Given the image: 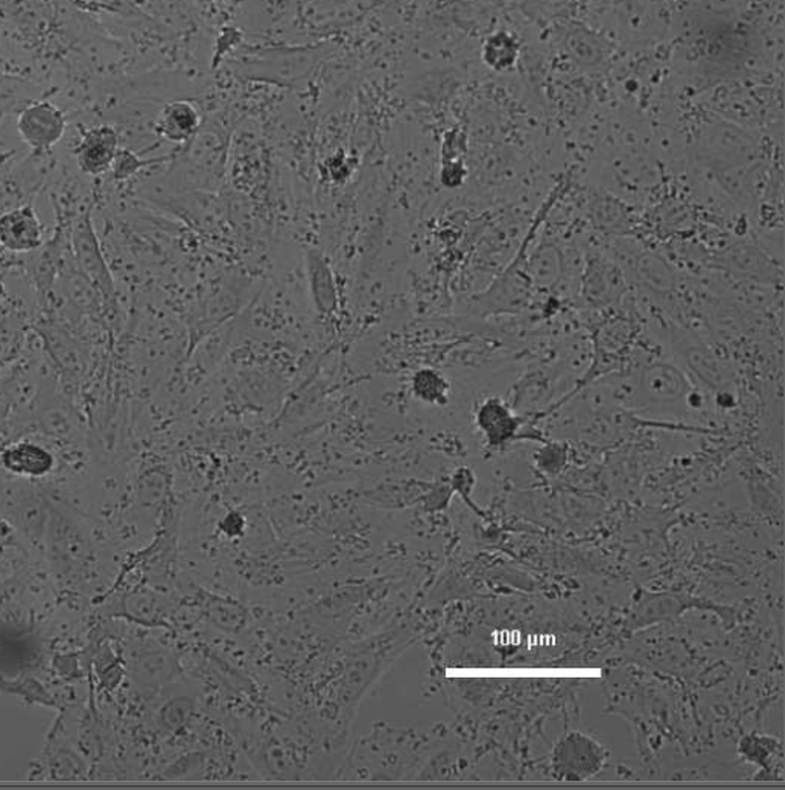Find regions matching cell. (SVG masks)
Masks as SVG:
<instances>
[{
  "label": "cell",
  "instance_id": "6da1fadb",
  "mask_svg": "<svg viewBox=\"0 0 785 790\" xmlns=\"http://www.w3.org/2000/svg\"><path fill=\"white\" fill-rule=\"evenodd\" d=\"M16 129L30 149L46 152L53 149L66 134L67 119L53 102H31L19 113Z\"/></svg>",
  "mask_w": 785,
  "mask_h": 790
},
{
  "label": "cell",
  "instance_id": "7a4b0ae2",
  "mask_svg": "<svg viewBox=\"0 0 785 790\" xmlns=\"http://www.w3.org/2000/svg\"><path fill=\"white\" fill-rule=\"evenodd\" d=\"M606 750L584 736L566 738L554 750V769L570 780H585L604 768Z\"/></svg>",
  "mask_w": 785,
  "mask_h": 790
},
{
  "label": "cell",
  "instance_id": "3957f363",
  "mask_svg": "<svg viewBox=\"0 0 785 790\" xmlns=\"http://www.w3.org/2000/svg\"><path fill=\"white\" fill-rule=\"evenodd\" d=\"M119 152V134L114 127L101 124L90 127L82 133L74 149L78 167L82 172L98 177L109 172Z\"/></svg>",
  "mask_w": 785,
  "mask_h": 790
},
{
  "label": "cell",
  "instance_id": "277c9868",
  "mask_svg": "<svg viewBox=\"0 0 785 790\" xmlns=\"http://www.w3.org/2000/svg\"><path fill=\"white\" fill-rule=\"evenodd\" d=\"M690 394L685 377L676 368L665 363H656L645 369L641 382L634 391L637 404L676 403Z\"/></svg>",
  "mask_w": 785,
  "mask_h": 790
},
{
  "label": "cell",
  "instance_id": "5b68a950",
  "mask_svg": "<svg viewBox=\"0 0 785 790\" xmlns=\"http://www.w3.org/2000/svg\"><path fill=\"white\" fill-rule=\"evenodd\" d=\"M41 218L33 206L8 210L0 217V244L14 253L33 252L42 244Z\"/></svg>",
  "mask_w": 785,
  "mask_h": 790
},
{
  "label": "cell",
  "instance_id": "8992f818",
  "mask_svg": "<svg viewBox=\"0 0 785 790\" xmlns=\"http://www.w3.org/2000/svg\"><path fill=\"white\" fill-rule=\"evenodd\" d=\"M306 268L313 308L320 316H332L339 311V291L328 258L319 250H309Z\"/></svg>",
  "mask_w": 785,
  "mask_h": 790
},
{
  "label": "cell",
  "instance_id": "52a82bcc",
  "mask_svg": "<svg viewBox=\"0 0 785 790\" xmlns=\"http://www.w3.org/2000/svg\"><path fill=\"white\" fill-rule=\"evenodd\" d=\"M479 430L485 434L487 442L493 447L506 443L517 434L521 420L503 400L491 397L482 402L475 414Z\"/></svg>",
  "mask_w": 785,
  "mask_h": 790
},
{
  "label": "cell",
  "instance_id": "ba28073f",
  "mask_svg": "<svg viewBox=\"0 0 785 790\" xmlns=\"http://www.w3.org/2000/svg\"><path fill=\"white\" fill-rule=\"evenodd\" d=\"M200 126L201 117L197 107L182 99L168 102L157 119V132L174 144H182L195 137Z\"/></svg>",
  "mask_w": 785,
  "mask_h": 790
},
{
  "label": "cell",
  "instance_id": "9c48e42d",
  "mask_svg": "<svg viewBox=\"0 0 785 790\" xmlns=\"http://www.w3.org/2000/svg\"><path fill=\"white\" fill-rule=\"evenodd\" d=\"M3 468L18 476L42 478L54 467L53 454L41 444L19 442L6 448L0 454Z\"/></svg>",
  "mask_w": 785,
  "mask_h": 790
},
{
  "label": "cell",
  "instance_id": "30bf717a",
  "mask_svg": "<svg viewBox=\"0 0 785 790\" xmlns=\"http://www.w3.org/2000/svg\"><path fill=\"white\" fill-rule=\"evenodd\" d=\"M412 397L430 407H445L450 402L451 383L434 368H422L411 379Z\"/></svg>",
  "mask_w": 785,
  "mask_h": 790
},
{
  "label": "cell",
  "instance_id": "8fae6325",
  "mask_svg": "<svg viewBox=\"0 0 785 790\" xmlns=\"http://www.w3.org/2000/svg\"><path fill=\"white\" fill-rule=\"evenodd\" d=\"M482 59L495 71L513 69L519 59V42L514 36L499 31L483 43Z\"/></svg>",
  "mask_w": 785,
  "mask_h": 790
},
{
  "label": "cell",
  "instance_id": "7c38bea8",
  "mask_svg": "<svg viewBox=\"0 0 785 790\" xmlns=\"http://www.w3.org/2000/svg\"><path fill=\"white\" fill-rule=\"evenodd\" d=\"M558 272H561V260L554 249H543L531 260L530 276L541 286L553 284L557 280Z\"/></svg>",
  "mask_w": 785,
  "mask_h": 790
},
{
  "label": "cell",
  "instance_id": "4fadbf2b",
  "mask_svg": "<svg viewBox=\"0 0 785 790\" xmlns=\"http://www.w3.org/2000/svg\"><path fill=\"white\" fill-rule=\"evenodd\" d=\"M466 177L467 170L462 160L443 161L442 169H440V182L446 189L460 188L465 182Z\"/></svg>",
  "mask_w": 785,
  "mask_h": 790
},
{
  "label": "cell",
  "instance_id": "5bb4252c",
  "mask_svg": "<svg viewBox=\"0 0 785 790\" xmlns=\"http://www.w3.org/2000/svg\"><path fill=\"white\" fill-rule=\"evenodd\" d=\"M150 162L154 161L144 162L141 161L137 154L129 152V150H119L117 160H114V164L112 167L114 170V177L119 178V180H124V178L138 172L141 167L150 164Z\"/></svg>",
  "mask_w": 785,
  "mask_h": 790
},
{
  "label": "cell",
  "instance_id": "9a60e30c",
  "mask_svg": "<svg viewBox=\"0 0 785 790\" xmlns=\"http://www.w3.org/2000/svg\"><path fill=\"white\" fill-rule=\"evenodd\" d=\"M328 173L332 181H346L352 174V166L344 154L336 153L326 161Z\"/></svg>",
  "mask_w": 785,
  "mask_h": 790
}]
</instances>
